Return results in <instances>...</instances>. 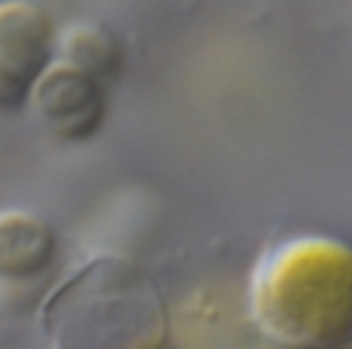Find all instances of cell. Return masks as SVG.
<instances>
[{
	"label": "cell",
	"instance_id": "1",
	"mask_svg": "<svg viewBox=\"0 0 352 349\" xmlns=\"http://www.w3.org/2000/svg\"><path fill=\"white\" fill-rule=\"evenodd\" d=\"M267 324H352V245L300 236L280 245L256 275Z\"/></svg>",
	"mask_w": 352,
	"mask_h": 349
},
{
	"label": "cell",
	"instance_id": "2",
	"mask_svg": "<svg viewBox=\"0 0 352 349\" xmlns=\"http://www.w3.org/2000/svg\"><path fill=\"white\" fill-rule=\"evenodd\" d=\"M55 25L33 0H0V110L28 104L36 77L50 66Z\"/></svg>",
	"mask_w": 352,
	"mask_h": 349
},
{
	"label": "cell",
	"instance_id": "3",
	"mask_svg": "<svg viewBox=\"0 0 352 349\" xmlns=\"http://www.w3.org/2000/svg\"><path fill=\"white\" fill-rule=\"evenodd\" d=\"M28 104L41 124L66 143L94 137L107 113L102 82L60 58H52L50 66L36 77Z\"/></svg>",
	"mask_w": 352,
	"mask_h": 349
},
{
	"label": "cell",
	"instance_id": "4",
	"mask_svg": "<svg viewBox=\"0 0 352 349\" xmlns=\"http://www.w3.org/2000/svg\"><path fill=\"white\" fill-rule=\"evenodd\" d=\"M58 258L55 228L25 209L0 212V280H30Z\"/></svg>",
	"mask_w": 352,
	"mask_h": 349
},
{
	"label": "cell",
	"instance_id": "5",
	"mask_svg": "<svg viewBox=\"0 0 352 349\" xmlns=\"http://www.w3.org/2000/svg\"><path fill=\"white\" fill-rule=\"evenodd\" d=\"M55 44H58L60 60L74 63L77 69L88 71L99 82H102V77L116 74L121 60H124L121 38L110 27H104L99 22H91V19L69 22L58 33Z\"/></svg>",
	"mask_w": 352,
	"mask_h": 349
}]
</instances>
